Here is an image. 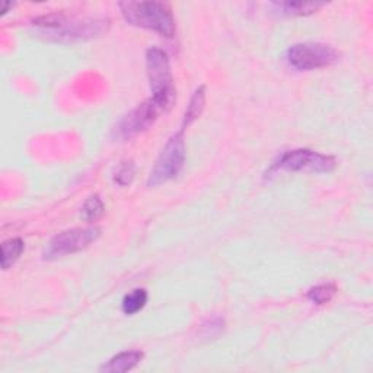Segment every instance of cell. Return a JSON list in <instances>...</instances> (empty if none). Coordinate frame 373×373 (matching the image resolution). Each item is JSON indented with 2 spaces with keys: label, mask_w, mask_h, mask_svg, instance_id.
<instances>
[{
  "label": "cell",
  "mask_w": 373,
  "mask_h": 373,
  "mask_svg": "<svg viewBox=\"0 0 373 373\" xmlns=\"http://www.w3.org/2000/svg\"><path fill=\"white\" fill-rule=\"evenodd\" d=\"M34 26H37L43 36L56 41L64 40H85L98 37L108 29V19H75L67 18L66 15H47L34 21Z\"/></svg>",
  "instance_id": "6da1fadb"
},
{
  "label": "cell",
  "mask_w": 373,
  "mask_h": 373,
  "mask_svg": "<svg viewBox=\"0 0 373 373\" xmlns=\"http://www.w3.org/2000/svg\"><path fill=\"white\" fill-rule=\"evenodd\" d=\"M120 11L126 22L149 29L171 39L175 34V19L168 5L159 2H121Z\"/></svg>",
  "instance_id": "7a4b0ae2"
},
{
  "label": "cell",
  "mask_w": 373,
  "mask_h": 373,
  "mask_svg": "<svg viewBox=\"0 0 373 373\" xmlns=\"http://www.w3.org/2000/svg\"><path fill=\"white\" fill-rule=\"evenodd\" d=\"M146 72L152 99L165 113L169 111L175 101V88L169 57L163 50L152 47L146 51Z\"/></svg>",
  "instance_id": "3957f363"
},
{
  "label": "cell",
  "mask_w": 373,
  "mask_h": 373,
  "mask_svg": "<svg viewBox=\"0 0 373 373\" xmlns=\"http://www.w3.org/2000/svg\"><path fill=\"white\" fill-rule=\"evenodd\" d=\"M185 163L184 130L175 133L160 150L148 180L149 187H156L175 180Z\"/></svg>",
  "instance_id": "277c9868"
},
{
  "label": "cell",
  "mask_w": 373,
  "mask_h": 373,
  "mask_svg": "<svg viewBox=\"0 0 373 373\" xmlns=\"http://www.w3.org/2000/svg\"><path fill=\"white\" fill-rule=\"evenodd\" d=\"M338 51L322 43H299L289 47L286 60L299 72H310L321 67H328L338 61Z\"/></svg>",
  "instance_id": "5b68a950"
},
{
  "label": "cell",
  "mask_w": 373,
  "mask_h": 373,
  "mask_svg": "<svg viewBox=\"0 0 373 373\" xmlns=\"http://www.w3.org/2000/svg\"><path fill=\"white\" fill-rule=\"evenodd\" d=\"M337 162L332 156L322 155L310 149H295L283 153L275 168L287 173L325 174L334 171Z\"/></svg>",
  "instance_id": "8992f818"
},
{
  "label": "cell",
  "mask_w": 373,
  "mask_h": 373,
  "mask_svg": "<svg viewBox=\"0 0 373 373\" xmlns=\"http://www.w3.org/2000/svg\"><path fill=\"white\" fill-rule=\"evenodd\" d=\"M160 113L165 111L152 98L145 101L143 104L131 110L118 121V124L113 131V138L120 142L131 140L133 138H136V136H139L140 133L146 131L150 126H153Z\"/></svg>",
  "instance_id": "52a82bcc"
},
{
  "label": "cell",
  "mask_w": 373,
  "mask_h": 373,
  "mask_svg": "<svg viewBox=\"0 0 373 373\" xmlns=\"http://www.w3.org/2000/svg\"><path fill=\"white\" fill-rule=\"evenodd\" d=\"M101 236V230L98 228H76L71 230H64L50 241L46 248L44 258L54 260L61 258L64 255L75 254L82 250L91 247Z\"/></svg>",
  "instance_id": "ba28073f"
},
{
  "label": "cell",
  "mask_w": 373,
  "mask_h": 373,
  "mask_svg": "<svg viewBox=\"0 0 373 373\" xmlns=\"http://www.w3.org/2000/svg\"><path fill=\"white\" fill-rule=\"evenodd\" d=\"M143 360V353L138 350L131 352H123L113 359H110L104 366H101V372L107 373H124L128 370H133Z\"/></svg>",
  "instance_id": "9c48e42d"
},
{
  "label": "cell",
  "mask_w": 373,
  "mask_h": 373,
  "mask_svg": "<svg viewBox=\"0 0 373 373\" xmlns=\"http://www.w3.org/2000/svg\"><path fill=\"white\" fill-rule=\"evenodd\" d=\"M325 5L322 2H276L271 6L285 16H307L318 12Z\"/></svg>",
  "instance_id": "30bf717a"
},
{
  "label": "cell",
  "mask_w": 373,
  "mask_h": 373,
  "mask_svg": "<svg viewBox=\"0 0 373 373\" xmlns=\"http://www.w3.org/2000/svg\"><path fill=\"white\" fill-rule=\"evenodd\" d=\"M205 104H206V88L205 86H200L191 101H190V106L184 114V121H183V130H185L190 124H193L205 110Z\"/></svg>",
  "instance_id": "8fae6325"
},
{
  "label": "cell",
  "mask_w": 373,
  "mask_h": 373,
  "mask_svg": "<svg viewBox=\"0 0 373 373\" xmlns=\"http://www.w3.org/2000/svg\"><path fill=\"white\" fill-rule=\"evenodd\" d=\"M148 303V292L145 289H134L124 296L121 310L126 315H134L145 308Z\"/></svg>",
  "instance_id": "7c38bea8"
},
{
  "label": "cell",
  "mask_w": 373,
  "mask_h": 373,
  "mask_svg": "<svg viewBox=\"0 0 373 373\" xmlns=\"http://www.w3.org/2000/svg\"><path fill=\"white\" fill-rule=\"evenodd\" d=\"M106 213V206L99 195H91L82 206V219L86 222H96Z\"/></svg>",
  "instance_id": "4fadbf2b"
},
{
  "label": "cell",
  "mask_w": 373,
  "mask_h": 373,
  "mask_svg": "<svg viewBox=\"0 0 373 373\" xmlns=\"http://www.w3.org/2000/svg\"><path fill=\"white\" fill-rule=\"evenodd\" d=\"M24 251V242L19 238L8 240L2 244V268L8 270L21 257Z\"/></svg>",
  "instance_id": "5bb4252c"
},
{
  "label": "cell",
  "mask_w": 373,
  "mask_h": 373,
  "mask_svg": "<svg viewBox=\"0 0 373 373\" xmlns=\"http://www.w3.org/2000/svg\"><path fill=\"white\" fill-rule=\"evenodd\" d=\"M335 295V286L334 285H318L308 292V299L315 305H324L328 303Z\"/></svg>",
  "instance_id": "9a60e30c"
},
{
  "label": "cell",
  "mask_w": 373,
  "mask_h": 373,
  "mask_svg": "<svg viewBox=\"0 0 373 373\" xmlns=\"http://www.w3.org/2000/svg\"><path fill=\"white\" fill-rule=\"evenodd\" d=\"M134 174H136V166L131 160H126L123 162L118 168L117 171L114 174V181L118 184V185H128L131 184L133 178H134Z\"/></svg>",
  "instance_id": "2e32d148"
},
{
  "label": "cell",
  "mask_w": 373,
  "mask_h": 373,
  "mask_svg": "<svg viewBox=\"0 0 373 373\" xmlns=\"http://www.w3.org/2000/svg\"><path fill=\"white\" fill-rule=\"evenodd\" d=\"M223 320L220 318H213V320H209L205 325H203V335H205L206 338H212L215 335H218L222 329H223Z\"/></svg>",
  "instance_id": "e0dca14e"
},
{
  "label": "cell",
  "mask_w": 373,
  "mask_h": 373,
  "mask_svg": "<svg viewBox=\"0 0 373 373\" xmlns=\"http://www.w3.org/2000/svg\"><path fill=\"white\" fill-rule=\"evenodd\" d=\"M12 6H14L12 4H6V2H5V4H4V8H2V11H0V12H2V14L5 15V14L8 12V8H12Z\"/></svg>",
  "instance_id": "ac0fdd59"
}]
</instances>
